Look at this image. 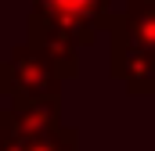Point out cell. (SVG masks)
<instances>
[{"label":"cell","instance_id":"obj_5","mask_svg":"<svg viewBox=\"0 0 155 151\" xmlns=\"http://www.w3.org/2000/svg\"><path fill=\"white\" fill-rule=\"evenodd\" d=\"M108 40H112V61H108L112 76L130 86V94H155V54L119 36H108Z\"/></svg>","mask_w":155,"mask_h":151},{"label":"cell","instance_id":"obj_3","mask_svg":"<svg viewBox=\"0 0 155 151\" xmlns=\"http://www.w3.org/2000/svg\"><path fill=\"white\" fill-rule=\"evenodd\" d=\"M25 33H29V43L33 47H40L54 65H58V72L65 76H76L79 72V43L61 25H54L51 18H43V14H36V11H29V22H25Z\"/></svg>","mask_w":155,"mask_h":151},{"label":"cell","instance_id":"obj_2","mask_svg":"<svg viewBox=\"0 0 155 151\" xmlns=\"http://www.w3.org/2000/svg\"><path fill=\"white\" fill-rule=\"evenodd\" d=\"M33 11L61 25L79 47H90L108 22V0H33Z\"/></svg>","mask_w":155,"mask_h":151},{"label":"cell","instance_id":"obj_7","mask_svg":"<svg viewBox=\"0 0 155 151\" xmlns=\"http://www.w3.org/2000/svg\"><path fill=\"white\" fill-rule=\"evenodd\" d=\"M61 101H22L0 108V130H47L61 122Z\"/></svg>","mask_w":155,"mask_h":151},{"label":"cell","instance_id":"obj_4","mask_svg":"<svg viewBox=\"0 0 155 151\" xmlns=\"http://www.w3.org/2000/svg\"><path fill=\"white\" fill-rule=\"evenodd\" d=\"M105 33L155 54V0H126L119 14H108Z\"/></svg>","mask_w":155,"mask_h":151},{"label":"cell","instance_id":"obj_6","mask_svg":"<svg viewBox=\"0 0 155 151\" xmlns=\"http://www.w3.org/2000/svg\"><path fill=\"white\" fill-rule=\"evenodd\" d=\"M0 151H79V133L61 122L47 130H0Z\"/></svg>","mask_w":155,"mask_h":151},{"label":"cell","instance_id":"obj_1","mask_svg":"<svg viewBox=\"0 0 155 151\" xmlns=\"http://www.w3.org/2000/svg\"><path fill=\"white\" fill-rule=\"evenodd\" d=\"M61 79L58 65L33 47L29 40L11 50L7 61H0V97L22 104V101H61Z\"/></svg>","mask_w":155,"mask_h":151}]
</instances>
